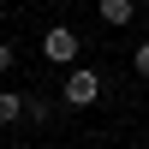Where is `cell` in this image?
Here are the masks:
<instances>
[{"mask_svg": "<svg viewBox=\"0 0 149 149\" xmlns=\"http://www.w3.org/2000/svg\"><path fill=\"white\" fill-rule=\"evenodd\" d=\"M60 102H66V107H95V102H102V72L66 66V78H60Z\"/></svg>", "mask_w": 149, "mask_h": 149, "instance_id": "cell-1", "label": "cell"}, {"mask_svg": "<svg viewBox=\"0 0 149 149\" xmlns=\"http://www.w3.org/2000/svg\"><path fill=\"white\" fill-rule=\"evenodd\" d=\"M78 54H84V36L72 24H48L42 30V60L48 66H78Z\"/></svg>", "mask_w": 149, "mask_h": 149, "instance_id": "cell-2", "label": "cell"}, {"mask_svg": "<svg viewBox=\"0 0 149 149\" xmlns=\"http://www.w3.org/2000/svg\"><path fill=\"white\" fill-rule=\"evenodd\" d=\"M95 12H102V24H113V30H125V24L137 18V6H131V0H102Z\"/></svg>", "mask_w": 149, "mask_h": 149, "instance_id": "cell-3", "label": "cell"}, {"mask_svg": "<svg viewBox=\"0 0 149 149\" xmlns=\"http://www.w3.org/2000/svg\"><path fill=\"white\" fill-rule=\"evenodd\" d=\"M24 119H30V125H54V102H48V95H24Z\"/></svg>", "mask_w": 149, "mask_h": 149, "instance_id": "cell-4", "label": "cell"}, {"mask_svg": "<svg viewBox=\"0 0 149 149\" xmlns=\"http://www.w3.org/2000/svg\"><path fill=\"white\" fill-rule=\"evenodd\" d=\"M24 119V95L18 90H0V125H18Z\"/></svg>", "mask_w": 149, "mask_h": 149, "instance_id": "cell-5", "label": "cell"}, {"mask_svg": "<svg viewBox=\"0 0 149 149\" xmlns=\"http://www.w3.org/2000/svg\"><path fill=\"white\" fill-rule=\"evenodd\" d=\"M131 66H137V78H149V42L137 48V54H131Z\"/></svg>", "mask_w": 149, "mask_h": 149, "instance_id": "cell-6", "label": "cell"}, {"mask_svg": "<svg viewBox=\"0 0 149 149\" xmlns=\"http://www.w3.org/2000/svg\"><path fill=\"white\" fill-rule=\"evenodd\" d=\"M12 60H18V54H12V42H0V78L12 72Z\"/></svg>", "mask_w": 149, "mask_h": 149, "instance_id": "cell-7", "label": "cell"}]
</instances>
